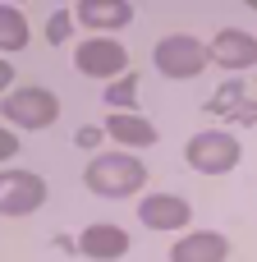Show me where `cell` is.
<instances>
[{
  "instance_id": "1",
  "label": "cell",
  "mask_w": 257,
  "mask_h": 262,
  "mask_svg": "<svg viewBox=\"0 0 257 262\" xmlns=\"http://www.w3.org/2000/svg\"><path fill=\"white\" fill-rule=\"evenodd\" d=\"M83 184L97 193V198H129L147 184V166L133 157V152H101L87 161L83 170Z\"/></svg>"
},
{
  "instance_id": "2",
  "label": "cell",
  "mask_w": 257,
  "mask_h": 262,
  "mask_svg": "<svg viewBox=\"0 0 257 262\" xmlns=\"http://www.w3.org/2000/svg\"><path fill=\"white\" fill-rule=\"evenodd\" d=\"M239 157H244V147H239V138L225 134V129H202V134H193V138L184 143V161H189L198 175H230V170L239 166Z\"/></svg>"
},
{
  "instance_id": "3",
  "label": "cell",
  "mask_w": 257,
  "mask_h": 262,
  "mask_svg": "<svg viewBox=\"0 0 257 262\" xmlns=\"http://www.w3.org/2000/svg\"><path fill=\"white\" fill-rule=\"evenodd\" d=\"M207 60H212V51H207L193 32H170V37H161L156 51H152V64H156L166 78H198V74L207 69Z\"/></svg>"
},
{
  "instance_id": "4",
  "label": "cell",
  "mask_w": 257,
  "mask_h": 262,
  "mask_svg": "<svg viewBox=\"0 0 257 262\" xmlns=\"http://www.w3.org/2000/svg\"><path fill=\"white\" fill-rule=\"evenodd\" d=\"M0 115L9 124H18V129H51L55 115H60V97L51 88H37V83L32 88H14V92H5Z\"/></svg>"
},
{
  "instance_id": "5",
  "label": "cell",
  "mask_w": 257,
  "mask_h": 262,
  "mask_svg": "<svg viewBox=\"0 0 257 262\" xmlns=\"http://www.w3.org/2000/svg\"><path fill=\"white\" fill-rule=\"evenodd\" d=\"M46 207V180L37 170H0V216H32Z\"/></svg>"
},
{
  "instance_id": "6",
  "label": "cell",
  "mask_w": 257,
  "mask_h": 262,
  "mask_svg": "<svg viewBox=\"0 0 257 262\" xmlns=\"http://www.w3.org/2000/svg\"><path fill=\"white\" fill-rule=\"evenodd\" d=\"M74 64H78V74H87V78H124L129 51H124L115 37H87V41H78Z\"/></svg>"
},
{
  "instance_id": "7",
  "label": "cell",
  "mask_w": 257,
  "mask_h": 262,
  "mask_svg": "<svg viewBox=\"0 0 257 262\" xmlns=\"http://www.w3.org/2000/svg\"><path fill=\"white\" fill-rule=\"evenodd\" d=\"M138 221H143L147 230H184V226L193 221V207H189V198H179V193H147V198L138 203Z\"/></svg>"
},
{
  "instance_id": "8",
  "label": "cell",
  "mask_w": 257,
  "mask_h": 262,
  "mask_svg": "<svg viewBox=\"0 0 257 262\" xmlns=\"http://www.w3.org/2000/svg\"><path fill=\"white\" fill-rule=\"evenodd\" d=\"M78 253L92 262H120L129 253V235L115 226V221H92L83 235H78Z\"/></svg>"
},
{
  "instance_id": "9",
  "label": "cell",
  "mask_w": 257,
  "mask_h": 262,
  "mask_svg": "<svg viewBox=\"0 0 257 262\" xmlns=\"http://www.w3.org/2000/svg\"><path fill=\"white\" fill-rule=\"evenodd\" d=\"M74 18L83 28H92L97 37H110V32H120V28L133 23V5L129 0H83L74 9Z\"/></svg>"
},
{
  "instance_id": "10",
  "label": "cell",
  "mask_w": 257,
  "mask_h": 262,
  "mask_svg": "<svg viewBox=\"0 0 257 262\" xmlns=\"http://www.w3.org/2000/svg\"><path fill=\"white\" fill-rule=\"evenodd\" d=\"M207 51H212V60L221 69H253L257 64V37L244 32V28H221Z\"/></svg>"
},
{
  "instance_id": "11",
  "label": "cell",
  "mask_w": 257,
  "mask_h": 262,
  "mask_svg": "<svg viewBox=\"0 0 257 262\" xmlns=\"http://www.w3.org/2000/svg\"><path fill=\"white\" fill-rule=\"evenodd\" d=\"M225 258H230V239L221 230H189L170 249V262H225Z\"/></svg>"
},
{
  "instance_id": "12",
  "label": "cell",
  "mask_w": 257,
  "mask_h": 262,
  "mask_svg": "<svg viewBox=\"0 0 257 262\" xmlns=\"http://www.w3.org/2000/svg\"><path fill=\"white\" fill-rule=\"evenodd\" d=\"M106 134L115 138V143H124V147H152L161 134H156V124L147 120V115H138V111H124V115H106Z\"/></svg>"
},
{
  "instance_id": "13",
  "label": "cell",
  "mask_w": 257,
  "mask_h": 262,
  "mask_svg": "<svg viewBox=\"0 0 257 262\" xmlns=\"http://www.w3.org/2000/svg\"><path fill=\"white\" fill-rule=\"evenodd\" d=\"M28 14L18 5H0V55H14L28 46Z\"/></svg>"
},
{
  "instance_id": "14",
  "label": "cell",
  "mask_w": 257,
  "mask_h": 262,
  "mask_svg": "<svg viewBox=\"0 0 257 262\" xmlns=\"http://www.w3.org/2000/svg\"><path fill=\"white\" fill-rule=\"evenodd\" d=\"M106 106H115V111H133V101H138V74H124V78H115V83H106Z\"/></svg>"
},
{
  "instance_id": "15",
  "label": "cell",
  "mask_w": 257,
  "mask_h": 262,
  "mask_svg": "<svg viewBox=\"0 0 257 262\" xmlns=\"http://www.w3.org/2000/svg\"><path fill=\"white\" fill-rule=\"evenodd\" d=\"M239 101H244V83H239V78H230V83H225V88L207 101V111H212V115H230Z\"/></svg>"
},
{
  "instance_id": "16",
  "label": "cell",
  "mask_w": 257,
  "mask_h": 262,
  "mask_svg": "<svg viewBox=\"0 0 257 262\" xmlns=\"http://www.w3.org/2000/svg\"><path fill=\"white\" fill-rule=\"evenodd\" d=\"M69 28H74V9H55V14L46 18V41H51V46L69 41Z\"/></svg>"
},
{
  "instance_id": "17",
  "label": "cell",
  "mask_w": 257,
  "mask_h": 262,
  "mask_svg": "<svg viewBox=\"0 0 257 262\" xmlns=\"http://www.w3.org/2000/svg\"><path fill=\"white\" fill-rule=\"evenodd\" d=\"M230 120H239V124H257V101H239V106L230 111Z\"/></svg>"
},
{
  "instance_id": "18",
  "label": "cell",
  "mask_w": 257,
  "mask_h": 262,
  "mask_svg": "<svg viewBox=\"0 0 257 262\" xmlns=\"http://www.w3.org/2000/svg\"><path fill=\"white\" fill-rule=\"evenodd\" d=\"M9 157H18V138L9 129H0V161H9Z\"/></svg>"
},
{
  "instance_id": "19",
  "label": "cell",
  "mask_w": 257,
  "mask_h": 262,
  "mask_svg": "<svg viewBox=\"0 0 257 262\" xmlns=\"http://www.w3.org/2000/svg\"><path fill=\"white\" fill-rule=\"evenodd\" d=\"M101 143V129H78V147H97Z\"/></svg>"
},
{
  "instance_id": "20",
  "label": "cell",
  "mask_w": 257,
  "mask_h": 262,
  "mask_svg": "<svg viewBox=\"0 0 257 262\" xmlns=\"http://www.w3.org/2000/svg\"><path fill=\"white\" fill-rule=\"evenodd\" d=\"M9 83H14V69H9V60H0V92H5Z\"/></svg>"
},
{
  "instance_id": "21",
  "label": "cell",
  "mask_w": 257,
  "mask_h": 262,
  "mask_svg": "<svg viewBox=\"0 0 257 262\" xmlns=\"http://www.w3.org/2000/svg\"><path fill=\"white\" fill-rule=\"evenodd\" d=\"M248 9H257V0H248Z\"/></svg>"
}]
</instances>
